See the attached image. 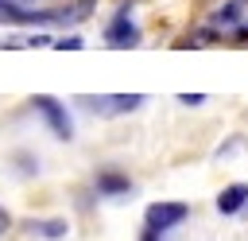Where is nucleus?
Masks as SVG:
<instances>
[{
    "mask_svg": "<svg viewBox=\"0 0 248 241\" xmlns=\"http://www.w3.org/2000/svg\"><path fill=\"white\" fill-rule=\"evenodd\" d=\"M178 101H182V105H205V93H182Z\"/></svg>",
    "mask_w": 248,
    "mask_h": 241,
    "instance_id": "9b49d317",
    "label": "nucleus"
},
{
    "mask_svg": "<svg viewBox=\"0 0 248 241\" xmlns=\"http://www.w3.org/2000/svg\"><path fill=\"white\" fill-rule=\"evenodd\" d=\"M93 187H97V194H105V198H120V194L132 190V179H128V171H120V167H101V171L93 175Z\"/></svg>",
    "mask_w": 248,
    "mask_h": 241,
    "instance_id": "0eeeda50",
    "label": "nucleus"
},
{
    "mask_svg": "<svg viewBox=\"0 0 248 241\" xmlns=\"http://www.w3.org/2000/svg\"><path fill=\"white\" fill-rule=\"evenodd\" d=\"M4 27H54V8H31L27 0H0Z\"/></svg>",
    "mask_w": 248,
    "mask_h": 241,
    "instance_id": "f03ea898",
    "label": "nucleus"
},
{
    "mask_svg": "<svg viewBox=\"0 0 248 241\" xmlns=\"http://www.w3.org/2000/svg\"><path fill=\"white\" fill-rule=\"evenodd\" d=\"M31 109L46 120V128H50L58 140H74V120H70V109H66L58 97H50V93H35V97H31Z\"/></svg>",
    "mask_w": 248,
    "mask_h": 241,
    "instance_id": "7ed1b4c3",
    "label": "nucleus"
},
{
    "mask_svg": "<svg viewBox=\"0 0 248 241\" xmlns=\"http://www.w3.org/2000/svg\"><path fill=\"white\" fill-rule=\"evenodd\" d=\"M8 229H12V214H8V210H4V206H0V237H4V233H8Z\"/></svg>",
    "mask_w": 248,
    "mask_h": 241,
    "instance_id": "f8f14e48",
    "label": "nucleus"
},
{
    "mask_svg": "<svg viewBox=\"0 0 248 241\" xmlns=\"http://www.w3.org/2000/svg\"><path fill=\"white\" fill-rule=\"evenodd\" d=\"M143 101H147L143 93H97V97H78V105H89V113H101V117L136 113Z\"/></svg>",
    "mask_w": 248,
    "mask_h": 241,
    "instance_id": "20e7f679",
    "label": "nucleus"
},
{
    "mask_svg": "<svg viewBox=\"0 0 248 241\" xmlns=\"http://www.w3.org/2000/svg\"><path fill=\"white\" fill-rule=\"evenodd\" d=\"M248 23V0H225L221 8H213V16H209V31L213 35H225V39H232V31L236 27H244Z\"/></svg>",
    "mask_w": 248,
    "mask_h": 241,
    "instance_id": "423d86ee",
    "label": "nucleus"
},
{
    "mask_svg": "<svg viewBox=\"0 0 248 241\" xmlns=\"http://www.w3.org/2000/svg\"><path fill=\"white\" fill-rule=\"evenodd\" d=\"M54 47L58 51H78L81 47V35H62V39H54Z\"/></svg>",
    "mask_w": 248,
    "mask_h": 241,
    "instance_id": "9d476101",
    "label": "nucleus"
},
{
    "mask_svg": "<svg viewBox=\"0 0 248 241\" xmlns=\"http://www.w3.org/2000/svg\"><path fill=\"white\" fill-rule=\"evenodd\" d=\"M190 218V206L186 202H151L147 214H143V229L151 233H170L174 225H182Z\"/></svg>",
    "mask_w": 248,
    "mask_h": 241,
    "instance_id": "39448f33",
    "label": "nucleus"
},
{
    "mask_svg": "<svg viewBox=\"0 0 248 241\" xmlns=\"http://www.w3.org/2000/svg\"><path fill=\"white\" fill-rule=\"evenodd\" d=\"M244 206H248V183H229V187L217 194V214H225V218L240 214Z\"/></svg>",
    "mask_w": 248,
    "mask_h": 241,
    "instance_id": "6e6552de",
    "label": "nucleus"
},
{
    "mask_svg": "<svg viewBox=\"0 0 248 241\" xmlns=\"http://www.w3.org/2000/svg\"><path fill=\"white\" fill-rule=\"evenodd\" d=\"M101 39H105V47H112V51H128V47H140V39H143V31H140V23H136V16H132V4H124L108 23H105V31H101Z\"/></svg>",
    "mask_w": 248,
    "mask_h": 241,
    "instance_id": "f257e3e1",
    "label": "nucleus"
},
{
    "mask_svg": "<svg viewBox=\"0 0 248 241\" xmlns=\"http://www.w3.org/2000/svg\"><path fill=\"white\" fill-rule=\"evenodd\" d=\"M27 229H31L35 237H43V241H58V237H66V233H70V225H66L62 218H31V222H27Z\"/></svg>",
    "mask_w": 248,
    "mask_h": 241,
    "instance_id": "1a4fd4ad",
    "label": "nucleus"
}]
</instances>
